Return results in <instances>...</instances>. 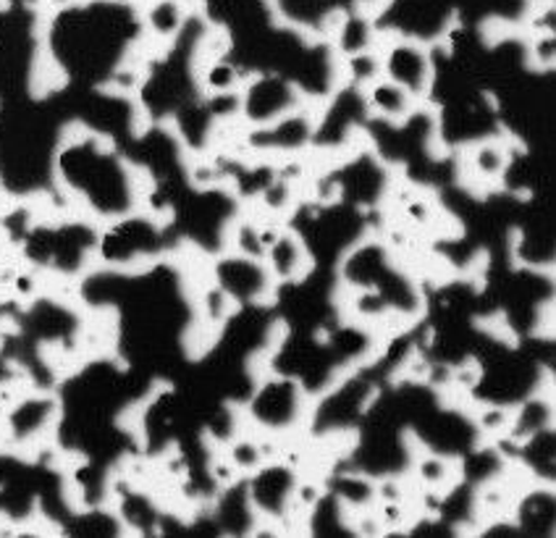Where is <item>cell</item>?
<instances>
[{
    "label": "cell",
    "instance_id": "obj_1",
    "mask_svg": "<svg viewBox=\"0 0 556 538\" xmlns=\"http://www.w3.org/2000/svg\"><path fill=\"white\" fill-rule=\"evenodd\" d=\"M213 284L224 289L237 305H263V302L274 300L278 289L268 265L257 258L239 255L231 250H224L220 258H216Z\"/></svg>",
    "mask_w": 556,
    "mask_h": 538
},
{
    "label": "cell",
    "instance_id": "obj_2",
    "mask_svg": "<svg viewBox=\"0 0 556 538\" xmlns=\"http://www.w3.org/2000/svg\"><path fill=\"white\" fill-rule=\"evenodd\" d=\"M381 53L383 77L394 79L404 90H409L417 100H426L433 87V61L431 50L422 42L407 40V37H381L378 42Z\"/></svg>",
    "mask_w": 556,
    "mask_h": 538
},
{
    "label": "cell",
    "instance_id": "obj_3",
    "mask_svg": "<svg viewBox=\"0 0 556 538\" xmlns=\"http://www.w3.org/2000/svg\"><path fill=\"white\" fill-rule=\"evenodd\" d=\"M263 263L268 265L274 281L281 287V284H296L302 278H307L315 268V258L309 252V247L302 234L294 229H278L270 234L268 245H265Z\"/></svg>",
    "mask_w": 556,
    "mask_h": 538
},
{
    "label": "cell",
    "instance_id": "obj_4",
    "mask_svg": "<svg viewBox=\"0 0 556 538\" xmlns=\"http://www.w3.org/2000/svg\"><path fill=\"white\" fill-rule=\"evenodd\" d=\"M515 166V148L507 139L485 137L467 145L463 171L476 187H498Z\"/></svg>",
    "mask_w": 556,
    "mask_h": 538
},
{
    "label": "cell",
    "instance_id": "obj_5",
    "mask_svg": "<svg viewBox=\"0 0 556 538\" xmlns=\"http://www.w3.org/2000/svg\"><path fill=\"white\" fill-rule=\"evenodd\" d=\"M359 95H363L365 111L372 113L376 118H381L383 124L394 126V129L413 122L415 113L420 111L422 105V100H417L413 92L404 90L402 85H396V82L389 77L376 79L372 85L365 87V90H359Z\"/></svg>",
    "mask_w": 556,
    "mask_h": 538
},
{
    "label": "cell",
    "instance_id": "obj_6",
    "mask_svg": "<svg viewBox=\"0 0 556 538\" xmlns=\"http://www.w3.org/2000/svg\"><path fill=\"white\" fill-rule=\"evenodd\" d=\"M187 24V5L185 0H153L150 9L144 11V27H148L153 40L163 42H174L176 37L181 35Z\"/></svg>",
    "mask_w": 556,
    "mask_h": 538
}]
</instances>
